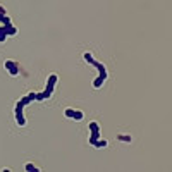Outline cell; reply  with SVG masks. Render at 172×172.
I'll return each instance as SVG.
<instances>
[{
	"label": "cell",
	"mask_w": 172,
	"mask_h": 172,
	"mask_svg": "<svg viewBox=\"0 0 172 172\" xmlns=\"http://www.w3.org/2000/svg\"><path fill=\"white\" fill-rule=\"evenodd\" d=\"M117 140H119V141H124V143H131V136H129V134H119Z\"/></svg>",
	"instance_id": "cell-4"
},
{
	"label": "cell",
	"mask_w": 172,
	"mask_h": 172,
	"mask_svg": "<svg viewBox=\"0 0 172 172\" xmlns=\"http://www.w3.org/2000/svg\"><path fill=\"white\" fill-rule=\"evenodd\" d=\"M74 112H76V110H72V109H67V110H65V117H69V119H74Z\"/></svg>",
	"instance_id": "cell-7"
},
{
	"label": "cell",
	"mask_w": 172,
	"mask_h": 172,
	"mask_svg": "<svg viewBox=\"0 0 172 172\" xmlns=\"http://www.w3.org/2000/svg\"><path fill=\"white\" fill-rule=\"evenodd\" d=\"M4 65H5V69H7L12 76H17V74H19V65H17L14 60H5Z\"/></svg>",
	"instance_id": "cell-2"
},
{
	"label": "cell",
	"mask_w": 172,
	"mask_h": 172,
	"mask_svg": "<svg viewBox=\"0 0 172 172\" xmlns=\"http://www.w3.org/2000/svg\"><path fill=\"white\" fill-rule=\"evenodd\" d=\"M0 16H5V10H4V7H0Z\"/></svg>",
	"instance_id": "cell-9"
},
{
	"label": "cell",
	"mask_w": 172,
	"mask_h": 172,
	"mask_svg": "<svg viewBox=\"0 0 172 172\" xmlns=\"http://www.w3.org/2000/svg\"><path fill=\"white\" fill-rule=\"evenodd\" d=\"M31 103L30 96H22L21 100H17L16 103V122L19 124V126H26V119H24V115H22V109H24V105H28Z\"/></svg>",
	"instance_id": "cell-1"
},
{
	"label": "cell",
	"mask_w": 172,
	"mask_h": 172,
	"mask_svg": "<svg viewBox=\"0 0 172 172\" xmlns=\"http://www.w3.org/2000/svg\"><path fill=\"white\" fill-rule=\"evenodd\" d=\"M93 146H96V148H105V146H107V140H100V138H98Z\"/></svg>",
	"instance_id": "cell-3"
},
{
	"label": "cell",
	"mask_w": 172,
	"mask_h": 172,
	"mask_svg": "<svg viewBox=\"0 0 172 172\" xmlns=\"http://www.w3.org/2000/svg\"><path fill=\"white\" fill-rule=\"evenodd\" d=\"M83 117H84V114L81 110H76L74 112V121H83Z\"/></svg>",
	"instance_id": "cell-5"
},
{
	"label": "cell",
	"mask_w": 172,
	"mask_h": 172,
	"mask_svg": "<svg viewBox=\"0 0 172 172\" xmlns=\"http://www.w3.org/2000/svg\"><path fill=\"white\" fill-rule=\"evenodd\" d=\"M84 60L90 62V64H93V60H95V59H93V55H91L90 52H86V53H84Z\"/></svg>",
	"instance_id": "cell-6"
},
{
	"label": "cell",
	"mask_w": 172,
	"mask_h": 172,
	"mask_svg": "<svg viewBox=\"0 0 172 172\" xmlns=\"http://www.w3.org/2000/svg\"><path fill=\"white\" fill-rule=\"evenodd\" d=\"M26 171H28V172H33V171L36 172V171H38V169H36V167H35L33 163H28V165H26Z\"/></svg>",
	"instance_id": "cell-8"
}]
</instances>
